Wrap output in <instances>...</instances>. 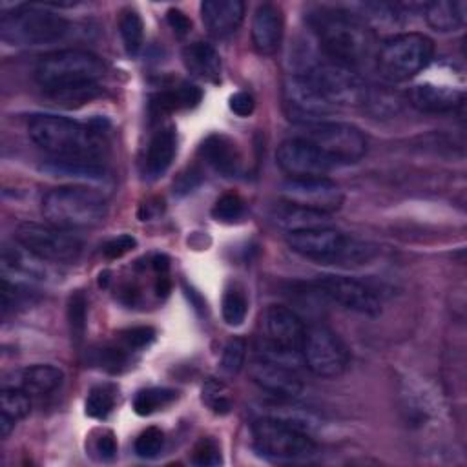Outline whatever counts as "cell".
I'll return each mask as SVG.
<instances>
[{
	"mask_svg": "<svg viewBox=\"0 0 467 467\" xmlns=\"http://www.w3.org/2000/svg\"><path fill=\"white\" fill-rule=\"evenodd\" d=\"M104 62L82 49H60L44 55L35 67L38 86L62 102H88L99 95Z\"/></svg>",
	"mask_w": 467,
	"mask_h": 467,
	"instance_id": "obj_1",
	"label": "cell"
},
{
	"mask_svg": "<svg viewBox=\"0 0 467 467\" xmlns=\"http://www.w3.org/2000/svg\"><path fill=\"white\" fill-rule=\"evenodd\" d=\"M308 24L328 60L354 69L370 58L374 33L361 16L345 9L319 7L308 15Z\"/></svg>",
	"mask_w": 467,
	"mask_h": 467,
	"instance_id": "obj_2",
	"label": "cell"
},
{
	"mask_svg": "<svg viewBox=\"0 0 467 467\" xmlns=\"http://www.w3.org/2000/svg\"><path fill=\"white\" fill-rule=\"evenodd\" d=\"M31 140L57 161L99 162L102 140L95 130L58 115H33L27 122Z\"/></svg>",
	"mask_w": 467,
	"mask_h": 467,
	"instance_id": "obj_3",
	"label": "cell"
},
{
	"mask_svg": "<svg viewBox=\"0 0 467 467\" xmlns=\"http://www.w3.org/2000/svg\"><path fill=\"white\" fill-rule=\"evenodd\" d=\"M257 358H265L296 368L303 363L301 347L305 337V323L288 306L270 305L263 310L259 319Z\"/></svg>",
	"mask_w": 467,
	"mask_h": 467,
	"instance_id": "obj_4",
	"label": "cell"
},
{
	"mask_svg": "<svg viewBox=\"0 0 467 467\" xmlns=\"http://www.w3.org/2000/svg\"><path fill=\"white\" fill-rule=\"evenodd\" d=\"M46 221L62 230H82L99 226L108 215L106 199L84 186H58L42 199Z\"/></svg>",
	"mask_w": 467,
	"mask_h": 467,
	"instance_id": "obj_5",
	"label": "cell"
},
{
	"mask_svg": "<svg viewBox=\"0 0 467 467\" xmlns=\"http://www.w3.org/2000/svg\"><path fill=\"white\" fill-rule=\"evenodd\" d=\"M286 243L296 254L328 265H361L374 254L367 243L347 237L330 224L288 232Z\"/></svg>",
	"mask_w": 467,
	"mask_h": 467,
	"instance_id": "obj_6",
	"label": "cell"
},
{
	"mask_svg": "<svg viewBox=\"0 0 467 467\" xmlns=\"http://www.w3.org/2000/svg\"><path fill=\"white\" fill-rule=\"evenodd\" d=\"M67 20L42 4L20 5L0 16V36L11 46H42L67 33Z\"/></svg>",
	"mask_w": 467,
	"mask_h": 467,
	"instance_id": "obj_7",
	"label": "cell"
},
{
	"mask_svg": "<svg viewBox=\"0 0 467 467\" xmlns=\"http://www.w3.org/2000/svg\"><path fill=\"white\" fill-rule=\"evenodd\" d=\"M434 55L432 40L423 33H400L378 51V69L389 82H405L423 71Z\"/></svg>",
	"mask_w": 467,
	"mask_h": 467,
	"instance_id": "obj_8",
	"label": "cell"
},
{
	"mask_svg": "<svg viewBox=\"0 0 467 467\" xmlns=\"http://www.w3.org/2000/svg\"><path fill=\"white\" fill-rule=\"evenodd\" d=\"M254 443L259 452L277 460H299L316 452V441L306 429L286 420L263 416L252 425Z\"/></svg>",
	"mask_w": 467,
	"mask_h": 467,
	"instance_id": "obj_9",
	"label": "cell"
},
{
	"mask_svg": "<svg viewBox=\"0 0 467 467\" xmlns=\"http://www.w3.org/2000/svg\"><path fill=\"white\" fill-rule=\"evenodd\" d=\"M301 137L325 153L334 164L358 162L367 151V139L359 128L345 122L316 120L301 124Z\"/></svg>",
	"mask_w": 467,
	"mask_h": 467,
	"instance_id": "obj_10",
	"label": "cell"
},
{
	"mask_svg": "<svg viewBox=\"0 0 467 467\" xmlns=\"http://www.w3.org/2000/svg\"><path fill=\"white\" fill-rule=\"evenodd\" d=\"M15 237L27 254L40 261L75 263L82 252V241L77 235L49 223H20Z\"/></svg>",
	"mask_w": 467,
	"mask_h": 467,
	"instance_id": "obj_11",
	"label": "cell"
},
{
	"mask_svg": "<svg viewBox=\"0 0 467 467\" xmlns=\"http://www.w3.org/2000/svg\"><path fill=\"white\" fill-rule=\"evenodd\" d=\"M301 73H305L314 82L319 93L334 108L359 106L365 102L368 88L365 86L361 77L348 66L332 60H321Z\"/></svg>",
	"mask_w": 467,
	"mask_h": 467,
	"instance_id": "obj_12",
	"label": "cell"
},
{
	"mask_svg": "<svg viewBox=\"0 0 467 467\" xmlns=\"http://www.w3.org/2000/svg\"><path fill=\"white\" fill-rule=\"evenodd\" d=\"M301 356L303 365L319 378H337L348 365V350L345 343L325 325L306 327Z\"/></svg>",
	"mask_w": 467,
	"mask_h": 467,
	"instance_id": "obj_13",
	"label": "cell"
},
{
	"mask_svg": "<svg viewBox=\"0 0 467 467\" xmlns=\"http://www.w3.org/2000/svg\"><path fill=\"white\" fill-rule=\"evenodd\" d=\"M279 195L286 204L325 215L339 210L345 199L341 188L328 177L288 179L281 184Z\"/></svg>",
	"mask_w": 467,
	"mask_h": 467,
	"instance_id": "obj_14",
	"label": "cell"
},
{
	"mask_svg": "<svg viewBox=\"0 0 467 467\" xmlns=\"http://www.w3.org/2000/svg\"><path fill=\"white\" fill-rule=\"evenodd\" d=\"M319 294L332 303L368 317H376L381 312V301L361 281L345 275H319L312 283Z\"/></svg>",
	"mask_w": 467,
	"mask_h": 467,
	"instance_id": "obj_15",
	"label": "cell"
},
{
	"mask_svg": "<svg viewBox=\"0 0 467 467\" xmlns=\"http://www.w3.org/2000/svg\"><path fill=\"white\" fill-rule=\"evenodd\" d=\"M275 161L290 179L325 177L336 166L314 144L296 135L277 146Z\"/></svg>",
	"mask_w": 467,
	"mask_h": 467,
	"instance_id": "obj_16",
	"label": "cell"
},
{
	"mask_svg": "<svg viewBox=\"0 0 467 467\" xmlns=\"http://www.w3.org/2000/svg\"><path fill=\"white\" fill-rule=\"evenodd\" d=\"M283 100L290 119H296L301 124L321 120V117L336 111L305 73H294L285 80Z\"/></svg>",
	"mask_w": 467,
	"mask_h": 467,
	"instance_id": "obj_17",
	"label": "cell"
},
{
	"mask_svg": "<svg viewBox=\"0 0 467 467\" xmlns=\"http://www.w3.org/2000/svg\"><path fill=\"white\" fill-rule=\"evenodd\" d=\"M252 381L275 400H294L303 392V381L296 368L257 358L250 365Z\"/></svg>",
	"mask_w": 467,
	"mask_h": 467,
	"instance_id": "obj_18",
	"label": "cell"
},
{
	"mask_svg": "<svg viewBox=\"0 0 467 467\" xmlns=\"http://www.w3.org/2000/svg\"><path fill=\"white\" fill-rule=\"evenodd\" d=\"M283 38V15L274 4H261L252 18V44L259 55H274Z\"/></svg>",
	"mask_w": 467,
	"mask_h": 467,
	"instance_id": "obj_19",
	"label": "cell"
},
{
	"mask_svg": "<svg viewBox=\"0 0 467 467\" xmlns=\"http://www.w3.org/2000/svg\"><path fill=\"white\" fill-rule=\"evenodd\" d=\"M201 18L210 35L228 36L237 31L244 18V4L241 0H204Z\"/></svg>",
	"mask_w": 467,
	"mask_h": 467,
	"instance_id": "obj_20",
	"label": "cell"
},
{
	"mask_svg": "<svg viewBox=\"0 0 467 467\" xmlns=\"http://www.w3.org/2000/svg\"><path fill=\"white\" fill-rule=\"evenodd\" d=\"M409 100L420 111L441 113V111H451L458 104H462L463 93L454 88H449V86L423 82V84H416L410 88Z\"/></svg>",
	"mask_w": 467,
	"mask_h": 467,
	"instance_id": "obj_21",
	"label": "cell"
},
{
	"mask_svg": "<svg viewBox=\"0 0 467 467\" xmlns=\"http://www.w3.org/2000/svg\"><path fill=\"white\" fill-rule=\"evenodd\" d=\"M201 155L215 171L226 177L237 175L241 170V153L237 150V144L223 133H213L206 137L201 144Z\"/></svg>",
	"mask_w": 467,
	"mask_h": 467,
	"instance_id": "obj_22",
	"label": "cell"
},
{
	"mask_svg": "<svg viewBox=\"0 0 467 467\" xmlns=\"http://www.w3.org/2000/svg\"><path fill=\"white\" fill-rule=\"evenodd\" d=\"M177 151V133L175 128L159 130L146 150L144 157V173L150 179H159L171 166V161Z\"/></svg>",
	"mask_w": 467,
	"mask_h": 467,
	"instance_id": "obj_23",
	"label": "cell"
},
{
	"mask_svg": "<svg viewBox=\"0 0 467 467\" xmlns=\"http://www.w3.org/2000/svg\"><path fill=\"white\" fill-rule=\"evenodd\" d=\"M15 378H16L15 383H5V385L18 387L29 396H46L55 392L62 385L64 372L53 365H31L16 372Z\"/></svg>",
	"mask_w": 467,
	"mask_h": 467,
	"instance_id": "obj_24",
	"label": "cell"
},
{
	"mask_svg": "<svg viewBox=\"0 0 467 467\" xmlns=\"http://www.w3.org/2000/svg\"><path fill=\"white\" fill-rule=\"evenodd\" d=\"M182 62L186 69L208 82H217L221 75V57L213 46L206 42H193L182 49Z\"/></svg>",
	"mask_w": 467,
	"mask_h": 467,
	"instance_id": "obj_25",
	"label": "cell"
},
{
	"mask_svg": "<svg viewBox=\"0 0 467 467\" xmlns=\"http://www.w3.org/2000/svg\"><path fill=\"white\" fill-rule=\"evenodd\" d=\"M427 24L440 33H451L465 22V2L462 0H436L423 5Z\"/></svg>",
	"mask_w": 467,
	"mask_h": 467,
	"instance_id": "obj_26",
	"label": "cell"
},
{
	"mask_svg": "<svg viewBox=\"0 0 467 467\" xmlns=\"http://www.w3.org/2000/svg\"><path fill=\"white\" fill-rule=\"evenodd\" d=\"M274 223L283 228L286 234L296 232V230H305V228H316V226H328V215L325 213H316L305 208H297L286 202H281L274 213Z\"/></svg>",
	"mask_w": 467,
	"mask_h": 467,
	"instance_id": "obj_27",
	"label": "cell"
},
{
	"mask_svg": "<svg viewBox=\"0 0 467 467\" xmlns=\"http://www.w3.org/2000/svg\"><path fill=\"white\" fill-rule=\"evenodd\" d=\"M202 91L188 82H182L179 86H173L170 89H164L151 97V106L157 111H177V109H188L201 102Z\"/></svg>",
	"mask_w": 467,
	"mask_h": 467,
	"instance_id": "obj_28",
	"label": "cell"
},
{
	"mask_svg": "<svg viewBox=\"0 0 467 467\" xmlns=\"http://www.w3.org/2000/svg\"><path fill=\"white\" fill-rule=\"evenodd\" d=\"M177 398V392L171 389H161V387H151L139 390L133 398V410L139 416H150L157 412L159 409L170 405Z\"/></svg>",
	"mask_w": 467,
	"mask_h": 467,
	"instance_id": "obj_29",
	"label": "cell"
},
{
	"mask_svg": "<svg viewBox=\"0 0 467 467\" xmlns=\"http://www.w3.org/2000/svg\"><path fill=\"white\" fill-rule=\"evenodd\" d=\"M0 410L4 416L11 418L13 421L24 420L31 410L29 394L18 387L4 385L0 392Z\"/></svg>",
	"mask_w": 467,
	"mask_h": 467,
	"instance_id": "obj_30",
	"label": "cell"
},
{
	"mask_svg": "<svg viewBox=\"0 0 467 467\" xmlns=\"http://www.w3.org/2000/svg\"><path fill=\"white\" fill-rule=\"evenodd\" d=\"M119 29H120V36H122L126 53L135 57L140 51L142 42H144L142 18L135 11H124L119 20Z\"/></svg>",
	"mask_w": 467,
	"mask_h": 467,
	"instance_id": "obj_31",
	"label": "cell"
},
{
	"mask_svg": "<svg viewBox=\"0 0 467 467\" xmlns=\"http://www.w3.org/2000/svg\"><path fill=\"white\" fill-rule=\"evenodd\" d=\"M115 407V389L109 385H97L88 392L86 414L97 420L106 418Z\"/></svg>",
	"mask_w": 467,
	"mask_h": 467,
	"instance_id": "obj_32",
	"label": "cell"
},
{
	"mask_svg": "<svg viewBox=\"0 0 467 467\" xmlns=\"http://www.w3.org/2000/svg\"><path fill=\"white\" fill-rule=\"evenodd\" d=\"M202 401L215 414H228L232 410L230 389L219 379H208L202 385Z\"/></svg>",
	"mask_w": 467,
	"mask_h": 467,
	"instance_id": "obj_33",
	"label": "cell"
},
{
	"mask_svg": "<svg viewBox=\"0 0 467 467\" xmlns=\"http://www.w3.org/2000/svg\"><path fill=\"white\" fill-rule=\"evenodd\" d=\"M86 308H88L86 296L80 290L73 292L67 301V321H69L71 339L75 343H80L86 332V317H88Z\"/></svg>",
	"mask_w": 467,
	"mask_h": 467,
	"instance_id": "obj_34",
	"label": "cell"
},
{
	"mask_svg": "<svg viewBox=\"0 0 467 467\" xmlns=\"http://www.w3.org/2000/svg\"><path fill=\"white\" fill-rule=\"evenodd\" d=\"M246 310H248V303H246V297L241 292L228 290L223 296L221 312H223V319H224L226 325L239 327L246 317Z\"/></svg>",
	"mask_w": 467,
	"mask_h": 467,
	"instance_id": "obj_35",
	"label": "cell"
},
{
	"mask_svg": "<svg viewBox=\"0 0 467 467\" xmlns=\"http://www.w3.org/2000/svg\"><path fill=\"white\" fill-rule=\"evenodd\" d=\"M212 215L221 223H235L244 215V202L237 193H224L215 201Z\"/></svg>",
	"mask_w": 467,
	"mask_h": 467,
	"instance_id": "obj_36",
	"label": "cell"
},
{
	"mask_svg": "<svg viewBox=\"0 0 467 467\" xmlns=\"http://www.w3.org/2000/svg\"><path fill=\"white\" fill-rule=\"evenodd\" d=\"M244 356H246V341L243 337H232L223 348L221 368L228 376L237 374L244 365Z\"/></svg>",
	"mask_w": 467,
	"mask_h": 467,
	"instance_id": "obj_37",
	"label": "cell"
},
{
	"mask_svg": "<svg viewBox=\"0 0 467 467\" xmlns=\"http://www.w3.org/2000/svg\"><path fill=\"white\" fill-rule=\"evenodd\" d=\"M400 97L396 93L385 91V89H367V97L363 106H368L370 111L374 115H389V113H396L400 109Z\"/></svg>",
	"mask_w": 467,
	"mask_h": 467,
	"instance_id": "obj_38",
	"label": "cell"
},
{
	"mask_svg": "<svg viewBox=\"0 0 467 467\" xmlns=\"http://www.w3.org/2000/svg\"><path fill=\"white\" fill-rule=\"evenodd\" d=\"M164 445V434L157 427H148L135 440V454L140 458H155Z\"/></svg>",
	"mask_w": 467,
	"mask_h": 467,
	"instance_id": "obj_39",
	"label": "cell"
},
{
	"mask_svg": "<svg viewBox=\"0 0 467 467\" xmlns=\"http://www.w3.org/2000/svg\"><path fill=\"white\" fill-rule=\"evenodd\" d=\"M192 462L201 467H212L221 463V449L217 441L212 438H201L192 451Z\"/></svg>",
	"mask_w": 467,
	"mask_h": 467,
	"instance_id": "obj_40",
	"label": "cell"
},
{
	"mask_svg": "<svg viewBox=\"0 0 467 467\" xmlns=\"http://www.w3.org/2000/svg\"><path fill=\"white\" fill-rule=\"evenodd\" d=\"M120 339L128 350L144 348L155 339V330L151 327H133L120 334Z\"/></svg>",
	"mask_w": 467,
	"mask_h": 467,
	"instance_id": "obj_41",
	"label": "cell"
},
{
	"mask_svg": "<svg viewBox=\"0 0 467 467\" xmlns=\"http://www.w3.org/2000/svg\"><path fill=\"white\" fill-rule=\"evenodd\" d=\"M135 244H137L135 237H131V235H128V234L119 235V237H115V239H111V241L106 243V246H104V255H106L108 259H119V257H122L124 254H128L130 250H133Z\"/></svg>",
	"mask_w": 467,
	"mask_h": 467,
	"instance_id": "obj_42",
	"label": "cell"
},
{
	"mask_svg": "<svg viewBox=\"0 0 467 467\" xmlns=\"http://www.w3.org/2000/svg\"><path fill=\"white\" fill-rule=\"evenodd\" d=\"M228 106L230 109L239 115V117H248L252 115L254 108H255V102H254V97L246 91H237L234 93L230 99H228Z\"/></svg>",
	"mask_w": 467,
	"mask_h": 467,
	"instance_id": "obj_43",
	"label": "cell"
},
{
	"mask_svg": "<svg viewBox=\"0 0 467 467\" xmlns=\"http://www.w3.org/2000/svg\"><path fill=\"white\" fill-rule=\"evenodd\" d=\"M166 20H168V24H170V27L173 29L175 35L184 36V35L190 33L192 22H190V18H188L182 11H179V9H170V11L166 13Z\"/></svg>",
	"mask_w": 467,
	"mask_h": 467,
	"instance_id": "obj_44",
	"label": "cell"
},
{
	"mask_svg": "<svg viewBox=\"0 0 467 467\" xmlns=\"http://www.w3.org/2000/svg\"><path fill=\"white\" fill-rule=\"evenodd\" d=\"M95 449H97V452L100 454L102 460H113L115 454H117V441H115V436H113L109 431L102 432V434L97 438Z\"/></svg>",
	"mask_w": 467,
	"mask_h": 467,
	"instance_id": "obj_45",
	"label": "cell"
},
{
	"mask_svg": "<svg viewBox=\"0 0 467 467\" xmlns=\"http://www.w3.org/2000/svg\"><path fill=\"white\" fill-rule=\"evenodd\" d=\"M201 173L197 171V170H193V168H188V171H182V173H179V177H177V181L173 182V192H177V193H188V192H192V188H195L197 184H199V181H201V177H199Z\"/></svg>",
	"mask_w": 467,
	"mask_h": 467,
	"instance_id": "obj_46",
	"label": "cell"
},
{
	"mask_svg": "<svg viewBox=\"0 0 467 467\" xmlns=\"http://www.w3.org/2000/svg\"><path fill=\"white\" fill-rule=\"evenodd\" d=\"M15 423H16V421H13L11 418L0 414V436H2V438H7V436L11 434V431L15 429Z\"/></svg>",
	"mask_w": 467,
	"mask_h": 467,
	"instance_id": "obj_47",
	"label": "cell"
},
{
	"mask_svg": "<svg viewBox=\"0 0 467 467\" xmlns=\"http://www.w3.org/2000/svg\"><path fill=\"white\" fill-rule=\"evenodd\" d=\"M151 266H153L155 272L164 274V272L170 268V261H168L166 255H155V257L151 259Z\"/></svg>",
	"mask_w": 467,
	"mask_h": 467,
	"instance_id": "obj_48",
	"label": "cell"
}]
</instances>
